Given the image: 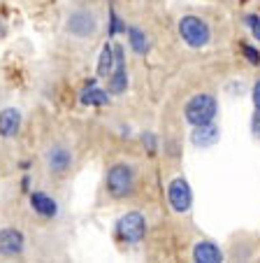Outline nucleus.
Wrapping results in <instances>:
<instances>
[{
	"label": "nucleus",
	"instance_id": "obj_1",
	"mask_svg": "<svg viewBox=\"0 0 260 263\" xmlns=\"http://www.w3.org/2000/svg\"><path fill=\"white\" fill-rule=\"evenodd\" d=\"M216 109H218V105H216L214 96L200 93V96H195V98H191L186 103L184 115H186V119L191 121L193 126H202V124H211V121H214Z\"/></svg>",
	"mask_w": 260,
	"mask_h": 263
},
{
	"label": "nucleus",
	"instance_id": "obj_2",
	"mask_svg": "<svg viewBox=\"0 0 260 263\" xmlns=\"http://www.w3.org/2000/svg\"><path fill=\"white\" fill-rule=\"evenodd\" d=\"M179 33H182L184 42H186L188 47H195V49H200V47H205L207 42H209L211 33H209V26L205 24V19H200V16H184L182 21H179Z\"/></svg>",
	"mask_w": 260,
	"mask_h": 263
},
{
	"label": "nucleus",
	"instance_id": "obj_3",
	"mask_svg": "<svg viewBox=\"0 0 260 263\" xmlns=\"http://www.w3.org/2000/svg\"><path fill=\"white\" fill-rule=\"evenodd\" d=\"M133 182H135L133 168L126 163H116L107 175V189L116 198H123V196L130 194L133 191Z\"/></svg>",
	"mask_w": 260,
	"mask_h": 263
},
{
	"label": "nucleus",
	"instance_id": "obj_4",
	"mask_svg": "<svg viewBox=\"0 0 260 263\" xmlns=\"http://www.w3.org/2000/svg\"><path fill=\"white\" fill-rule=\"evenodd\" d=\"M144 233H147V219L139 212H128L126 217H121V221H118V235H121V240L135 245L144 238Z\"/></svg>",
	"mask_w": 260,
	"mask_h": 263
},
{
	"label": "nucleus",
	"instance_id": "obj_5",
	"mask_svg": "<svg viewBox=\"0 0 260 263\" xmlns=\"http://www.w3.org/2000/svg\"><path fill=\"white\" fill-rule=\"evenodd\" d=\"M167 196H170V205L174 212H188L191 210L193 194H191V186H188L186 179H182V177L172 179Z\"/></svg>",
	"mask_w": 260,
	"mask_h": 263
},
{
	"label": "nucleus",
	"instance_id": "obj_6",
	"mask_svg": "<svg viewBox=\"0 0 260 263\" xmlns=\"http://www.w3.org/2000/svg\"><path fill=\"white\" fill-rule=\"evenodd\" d=\"M95 28H98V21H95V16L91 14V12L77 10V12L70 14L68 30L72 35H77V37H89V35L95 33Z\"/></svg>",
	"mask_w": 260,
	"mask_h": 263
},
{
	"label": "nucleus",
	"instance_id": "obj_7",
	"mask_svg": "<svg viewBox=\"0 0 260 263\" xmlns=\"http://www.w3.org/2000/svg\"><path fill=\"white\" fill-rule=\"evenodd\" d=\"M24 252V235L16 229L0 231V254L5 256H19Z\"/></svg>",
	"mask_w": 260,
	"mask_h": 263
},
{
	"label": "nucleus",
	"instance_id": "obj_8",
	"mask_svg": "<svg viewBox=\"0 0 260 263\" xmlns=\"http://www.w3.org/2000/svg\"><path fill=\"white\" fill-rule=\"evenodd\" d=\"M112 49H114L116 70H114V74H109V89H112V93H123L128 86V74H126V65H123V47H112Z\"/></svg>",
	"mask_w": 260,
	"mask_h": 263
},
{
	"label": "nucleus",
	"instance_id": "obj_9",
	"mask_svg": "<svg viewBox=\"0 0 260 263\" xmlns=\"http://www.w3.org/2000/svg\"><path fill=\"white\" fill-rule=\"evenodd\" d=\"M218 138H221V130H218V126H214V121L211 124H202V126H195V130H193L191 135V142L195 144V147H211V144L218 142Z\"/></svg>",
	"mask_w": 260,
	"mask_h": 263
},
{
	"label": "nucleus",
	"instance_id": "obj_10",
	"mask_svg": "<svg viewBox=\"0 0 260 263\" xmlns=\"http://www.w3.org/2000/svg\"><path fill=\"white\" fill-rule=\"evenodd\" d=\"M21 128V112L14 107H7L0 112V135L3 138H12Z\"/></svg>",
	"mask_w": 260,
	"mask_h": 263
},
{
	"label": "nucleus",
	"instance_id": "obj_11",
	"mask_svg": "<svg viewBox=\"0 0 260 263\" xmlns=\"http://www.w3.org/2000/svg\"><path fill=\"white\" fill-rule=\"evenodd\" d=\"M47 165L54 173H65V170L72 165V154H70L65 147H51L47 152Z\"/></svg>",
	"mask_w": 260,
	"mask_h": 263
},
{
	"label": "nucleus",
	"instance_id": "obj_12",
	"mask_svg": "<svg viewBox=\"0 0 260 263\" xmlns=\"http://www.w3.org/2000/svg\"><path fill=\"white\" fill-rule=\"evenodd\" d=\"M193 258L200 263H221L223 261V254L221 249L216 247L214 242L205 240V242H197L195 249H193Z\"/></svg>",
	"mask_w": 260,
	"mask_h": 263
},
{
	"label": "nucleus",
	"instance_id": "obj_13",
	"mask_svg": "<svg viewBox=\"0 0 260 263\" xmlns=\"http://www.w3.org/2000/svg\"><path fill=\"white\" fill-rule=\"evenodd\" d=\"M30 205H33V210L37 214H42V217H56V212H58L56 200L49 198L47 194H30Z\"/></svg>",
	"mask_w": 260,
	"mask_h": 263
},
{
	"label": "nucleus",
	"instance_id": "obj_14",
	"mask_svg": "<svg viewBox=\"0 0 260 263\" xmlns=\"http://www.w3.org/2000/svg\"><path fill=\"white\" fill-rule=\"evenodd\" d=\"M82 103L84 105H91V107H100V105H107L109 103V96H107V91L95 89L93 82H91V84L84 89V93H82Z\"/></svg>",
	"mask_w": 260,
	"mask_h": 263
},
{
	"label": "nucleus",
	"instance_id": "obj_15",
	"mask_svg": "<svg viewBox=\"0 0 260 263\" xmlns=\"http://www.w3.org/2000/svg\"><path fill=\"white\" fill-rule=\"evenodd\" d=\"M128 37H130V45L137 54H147L149 51V37L147 33H142L139 28H128Z\"/></svg>",
	"mask_w": 260,
	"mask_h": 263
},
{
	"label": "nucleus",
	"instance_id": "obj_16",
	"mask_svg": "<svg viewBox=\"0 0 260 263\" xmlns=\"http://www.w3.org/2000/svg\"><path fill=\"white\" fill-rule=\"evenodd\" d=\"M112 65H114V49L109 45H105L103 54H100V63H98V77H109L112 74Z\"/></svg>",
	"mask_w": 260,
	"mask_h": 263
},
{
	"label": "nucleus",
	"instance_id": "obj_17",
	"mask_svg": "<svg viewBox=\"0 0 260 263\" xmlns=\"http://www.w3.org/2000/svg\"><path fill=\"white\" fill-rule=\"evenodd\" d=\"M246 24H249V28L253 30L255 40H258V37H260V21H258V14H251V16H246Z\"/></svg>",
	"mask_w": 260,
	"mask_h": 263
},
{
	"label": "nucleus",
	"instance_id": "obj_18",
	"mask_svg": "<svg viewBox=\"0 0 260 263\" xmlns=\"http://www.w3.org/2000/svg\"><path fill=\"white\" fill-rule=\"evenodd\" d=\"M242 49H244L246 59H249L251 63H258V49H253V47H249V45H244Z\"/></svg>",
	"mask_w": 260,
	"mask_h": 263
},
{
	"label": "nucleus",
	"instance_id": "obj_19",
	"mask_svg": "<svg viewBox=\"0 0 260 263\" xmlns=\"http://www.w3.org/2000/svg\"><path fill=\"white\" fill-rule=\"evenodd\" d=\"M253 103H255V112H258L260 107V84L255 82V89H253Z\"/></svg>",
	"mask_w": 260,
	"mask_h": 263
}]
</instances>
